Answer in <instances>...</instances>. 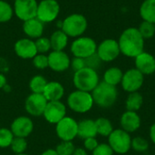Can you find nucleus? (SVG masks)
<instances>
[{
    "label": "nucleus",
    "mask_w": 155,
    "mask_h": 155,
    "mask_svg": "<svg viewBox=\"0 0 155 155\" xmlns=\"http://www.w3.org/2000/svg\"><path fill=\"white\" fill-rule=\"evenodd\" d=\"M154 25H155V24H154Z\"/></svg>",
    "instance_id": "49530a36"
},
{
    "label": "nucleus",
    "mask_w": 155,
    "mask_h": 155,
    "mask_svg": "<svg viewBox=\"0 0 155 155\" xmlns=\"http://www.w3.org/2000/svg\"><path fill=\"white\" fill-rule=\"evenodd\" d=\"M68 36L61 29L54 31L50 36L51 47L53 51H64L68 45Z\"/></svg>",
    "instance_id": "5701e85b"
},
{
    "label": "nucleus",
    "mask_w": 155,
    "mask_h": 155,
    "mask_svg": "<svg viewBox=\"0 0 155 155\" xmlns=\"http://www.w3.org/2000/svg\"><path fill=\"white\" fill-rule=\"evenodd\" d=\"M6 83H7L6 77L5 76V74L0 73V89H2L5 86H6Z\"/></svg>",
    "instance_id": "79ce46f5"
},
{
    "label": "nucleus",
    "mask_w": 155,
    "mask_h": 155,
    "mask_svg": "<svg viewBox=\"0 0 155 155\" xmlns=\"http://www.w3.org/2000/svg\"><path fill=\"white\" fill-rule=\"evenodd\" d=\"M15 54L22 59H33L38 53L35 41L30 38H21L15 43Z\"/></svg>",
    "instance_id": "f3484780"
},
{
    "label": "nucleus",
    "mask_w": 155,
    "mask_h": 155,
    "mask_svg": "<svg viewBox=\"0 0 155 155\" xmlns=\"http://www.w3.org/2000/svg\"><path fill=\"white\" fill-rule=\"evenodd\" d=\"M94 103L101 108L112 107L118 96L116 86L106 84L105 82H100L98 85L91 93Z\"/></svg>",
    "instance_id": "f03ea898"
},
{
    "label": "nucleus",
    "mask_w": 155,
    "mask_h": 155,
    "mask_svg": "<svg viewBox=\"0 0 155 155\" xmlns=\"http://www.w3.org/2000/svg\"><path fill=\"white\" fill-rule=\"evenodd\" d=\"M43 94L48 102L61 101L64 95V88L61 83L51 81L47 83Z\"/></svg>",
    "instance_id": "412c9836"
},
{
    "label": "nucleus",
    "mask_w": 155,
    "mask_h": 155,
    "mask_svg": "<svg viewBox=\"0 0 155 155\" xmlns=\"http://www.w3.org/2000/svg\"><path fill=\"white\" fill-rule=\"evenodd\" d=\"M143 39H151L155 35V25L153 23L143 21L137 27Z\"/></svg>",
    "instance_id": "7c9ffc66"
},
{
    "label": "nucleus",
    "mask_w": 155,
    "mask_h": 155,
    "mask_svg": "<svg viewBox=\"0 0 155 155\" xmlns=\"http://www.w3.org/2000/svg\"><path fill=\"white\" fill-rule=\"evenodd\" d=\"M14 134L10 129L1 127L0 128V148L5 149L10 147L11 143L14 139Z\"/></svg>",
    "instance_id": "2f4dec72"
},
{
    "label": "nucleus",
    "mask_w": 155,
    "mask_h": 155,
    "mask_svg": "<svg viewBox=\"0 0 155 155\" xmlns=\"http://www.w3.org/2000/svg\"><path fill=\"white\" fill-rule=\"evenodd\" d=\"M124 73L119 67H110L104 74V82L108 84L116 86L121 84Z\"/></svg>",
    "instance_id": "393cba45"
},
{
    "label": "nucleus",
    "mask_w": 155,
    "mask_h": 155,
    "mask_svg": "<svg viewBox=\"0 0 155 155\" xmlns=\"http://www.w3.org/2000/svg\"><path fill=\"white\" fill-rule=\"evenodd\" d=\"M144 82V75L136 68H131L124 73L121 82L122 87L125 92L134 93L138 92Z\"/></svg>",
    "instance_id": "f8f14e48"
},
{
    "label": "nucleus",
    "mask_w": 155,
    "mask_h": 155,
    "mask_svg": "<svg viewBox=\"0 0 155 155\" xmlns=\"http://www.w3.org/2000/svg\"><path fill=\"white\" fill-rule=\"evenodd\" d=\"M40 155H58L54 149H47L44 151Z\"/></svg>",
    "instance_id": "c03bdc74"
},
{
    "label": "nucleus",
    "mask_w": 155,
    "mask_h": 155,
    "mask_svg": "<svg viewBox=\"0 0 155 155\" xmlns=\"http://www.w3.org/2000/svg\"><path fill=\"white\" fill-rule=\"evenodd\" d=\"M73 155H87V151L83 147H77L74 149Z\"/></svg>",
    "instance_id": "a19ab883"
},
{
    "label": "nucleus",
    "mask_w": 155,
    "mask_h": 155,
    "mask_svg": "<svg viewBox=\"0 0 155 155\" xmlns=\"http://www.w3.org/2000/svg\"><path fill=\"white\" fill-rule=\"evenodd\" d=\"M118 44L121 54L131 58H135L144 50V39L137 27H128L124 30Z\"/></svg>",
    "instance_id": "f257e3e1"
},
{
    "label": "nucleus",
    "mask_w": 155,
    "mask_h": 155,
    "mask_svg": "<svg viewBox=\"0 0 155 155\" xmlns=\"http://www.w3.org/2000/svg\"><path fill=\"white\" fill-rule=\"evenodd\" d=\"M150 138L151 141L155 144V123L150 128Z\"/></svg>",
    "instance_id": "37998d69"
},
{
    "label": "nucleus",
    "mask_w": 155,
    "mask_h": 155,
    "mask_svg": "<svg viewBox=\"0 0 155 155\" xmlns=\"http://www.w3.org/2000/svg\"><path fill=\"white\" fill-rule=\"evenodd\" d=\"M48 101L44 96L43 94H30L25 102V112L34 117H38L43 115L45 109L46 107Z\"/></svg>",
    "instance_id": "ddd939ff"
},
{
    "label": "nucleus",
    "mask_w": 155,
    "mask_h": 155,
    "mask_svg": "<svg viewBox=\"0 0 155 155\" xmlns=\"http://www.w3.org/2000/svg\"><path fill=\"white\" fill-rule=\"evenodd\" d=\"M141 118L136 112L126 111L124 112L120 119V124L122 129L128 134L136 132L141 126Z\"/></svg>",
    "instance_id": "6ab92c4d"
},
{
    "label": "nucleus",
    "mask_w": 155,
    "mask_h": 155,
    "mask_svg": "<svg viewBox=\"0 0 155 155\" xmlns=\"http://www.w3.org/2000/svg\"><path fill=\"white\" fill-rule=\"evenodd\" d=\"M70 67H72V69L74 72H77L84 67H86V64H85V59L84 58H80V57H74L71 60V64H70Z\"/></svg>",
    "instance_id": "58836bf2"
},
{
    "label": "nucleus",
    "mask_w": 155,
    "mask_h": 155,
    "mask_svg": "<svg viewBox=\"0 0 155 155\" xmlns=\"http://www.w3.org/2000/svg\"><path fill=\"white\" fill-rule=\"evenodd\" d=\"M139 13L143 21L155 24V0H144L140 6Z\"/></svg>",
    "instance_id": "b1692460"
},
{
    "label": "nucleus",
    "mask_w": 155,
    "mask_h": 155,
    "mask_svg": "<svg viewBox=\"0 0 155 155\" xmlns=\"http://www.w3.org/2000/svg\"><path fill=\"white\" fill-rule=\"evenodd\" d=\"M43 116L47 123L55 125L66 116V105L62 101L48 102Z\"/></svg>",
    "instance_id": "4468645a"
},
{
    "label": "nucleus",
    "mask_w": 155,
    "mask_h": 155,
    "mask_svg": "<svg viewBox=\"0 0 155 155\" xmlns=\"http://www.w3.org/2000/svg\"><path fill=\"white\" fill-rule=\"evenodd\" d=\"M143 104V95L139 92L130 93L126 101H125V107L126 111L131 112H137L141 109Z\"/></svg>",
    "instance_id": "a878e982"
},
{
    "label": "nucleus",
    "mask_w": 155,
    "mask_h": 155,
    "mask_svg": "<svg viewBox=\"0 0 155 155\" xmlns=\"http://www.w3.org/2000/svg\"><path fill=\"white\" fill-rule=\"evenodd\" d=\"M96 54L102 62H112L114 61L121 54L118 41L112 38L103 40L98 45Z\"/></svg>",
    "instance_id": "9d476101"
},
{
    "label": "nucleus",
    "mask_w": 155,
    "mask_h": 155,
    "mask_svg": "<svg viewBox=\"0 0 155 155\" xmlns=\"http://www.w3.org/2000/svg\"><path fill=\"white\" fill-rule=\"evenodd\" d=\"M63 21L61 30L64 32L68 37L77 38L82 36L88 27L86 17L82 14H72L66 16Z\"/></svg>",
    "instance_id": "20e7f679"
},
{
    "label": "nucleus",
    "mask_w": 155,
    "mask_h": 155,
    "mask_svg": "<svg viewBox=\"0 0 155 155\" xmlns=\"http://www.w3.org/2000/svg\"><path fill=\"white\" fill-rule=\"evenodd\" d=\"M60 13V5L56 0H41L38 3L36 17L44 24L54 21Z\"/></svg>",
    "instance_id": "1a4fd4ad"
},
{
    "label": "nucleus",
    "mask_w": 155,
    "mask_h": 155,
    "mask_svg": "<svg viewBox=\"0 0 155 155\" xmlns=\"http://www.w3.org/2000/svg\"><path fill=\"white\" fill-rule=\"evenodd\" d=\"M94 99L89 92L75 90L67 97V105L74 113L85 114L94 106Z\"/></svg>",
    "instance_id": "39448f33"
},
{
    "label": "nucleus",
    "mask_w": 155,
    "mask_h": 155,
    "mask_svg": "<svg viewBox=\"0 0 155 155\" xmlns=\"http://www.w3.org/2000/svg\"><path fill=\"white\" fill-rule=\"evenodd\" d=\"M48 56V67L54 72H64L70 67L71 59L64 51H52Z\"/></svg>",
    "instance_id": "dca6fc26"
},
{
    "label": "nucleus",
    "mask_w": 155,
    "mask_h": 155,
    "mask_svg": "<svg viewBox=\"0 0 155 155\" xmlns=\"http://www.w3.org/2000/svg\"><path fill=\"white\" fill-rule=\"evenodd\" d=\"M108 144L114 153L125 154L132 149V138L130 134L123 129H116L108 136Z\"/></svg>",
    "instance_id": "423d86ee"
},
{
    "label": "nucleus",
    "mask_w": 155,
    "mask_h": 155,
    "mask_svg": "<svg viewBox=\"0 0 155 155\" xmlns=\"http://www.w3.org/2000/svg\"><path fill=\"white\" fill-rule=\"evenodd\" d=\"M93 155H114V151L108 143H100L92 152Z\"/></svg>",
    "instance_id": "e433bc0d"
},
{
    "label": "nucleus",
    "mask_w": 155,
    "mask_h": 155,
    "mask_svg": "<svg viewBox=\"0 0 155 155\" xmlns=\"http://www.w3.org/2000/svg\"><path fill=\"white\" fill-rule=\"evenodd\" d=\"M14 155H29V154H26V153H22V154H14Z\"/></svg>",
    "instance_id": "a18cd8bd"
},
{
    "label": "nucleus",
    "mask_w": 155,
    "mask_h": 155,
    "mask_svg": "<svg viewBox=\"0 0 155 155\" xmlns=\"http://www.w3.org/2000/svg\"><path fill=\"white\" fill-rule=\"evenodd\" d=\"M97 135L95 122L92 119H84L78 123V137L84 140Z\"/></svg>",
    "instance_id": "4be33fe9"
},
{
    "label": "nucleus",
    "mask_w": 155,
    "mask_h": 155,
    "mask_svg": "<svg viewBox=\"0 0 155 155\" xmlns=\"http://www.w3.org/2000/svg\"><path fill=\"white\" fill-rule=\"evenodd\" d=\"M10 130L15 137L26 138L34 131V122L29 116H18L12 122Z\"/></svg>",
    "instance_id": "2eb2a0df"
},
{
    "label": "nucleus",
    "mask_w": 155,
    "mask_h": 155,
    "mask_svg": "<svg viewBox=\"0 0 155 155\" xmlns=\"http://www.w3.org/2000/svg\"><path fill=\"white\" fill-rule=\"evenodd\" d=\"M98 141L95 137H91L84 140V148L89 152H93L98 146Z\"/></svg>",
    "instance_id": "ea45409f"
},
{
    "label": "nucleus",
    "mask_w": 155,
    "mask_h": 155,
    "mask_svg": "<svg viewBox=\"0 0 155 155\" xmlns=\"http://www.w3.org/2000/svg\"><path fill=\"white\" fill-rule=\"evenodd\" d=\"M48 81L41 74L35 75L29 81V88L34 94H43Z\"/></svg>",
    "instance_id": "cd10ccee"
},
{
    "label": "nucleus",
    "mask_w": 155,
    "mask_h": 155,
    "mask_svg": "<svg viewBox=\"0 0 155 155\" xmlns=\"http://www.w3.org/2000/svg\"><path fill=\"white\" fill-rule=\"evenodd\" d=\"M35 44L36 50H37L38 54H45L46 53H48L52 49L50 39L47 37L41 36L39 38L35 39Z\"/></svg>",
    "instance_id": "72a5a7b5"
},
{
    "label": "nucleus",
    "mask_w": 155,
    "mask_h": 155,
    "mask_svg": "<svg viewBox=\"0 0 155 155\" xmlns=\"http://www.w3.org/2000/svg\"><path fill=\"white\" fill-rule=\"evenodd\" d=\"M149 148V143L145 138L143 137H135L132 139V149L136 152L143 153L147 151Z\"/></svg>",
    "instance_id": "f704fd0d"
},
{
    "label": "nucleus",
    "mask_w": 155,
    "mask_h": 155,
    "mask_svg": "<svg viewBox=\"0 0 155 155\" xmlns=\"http://www.w3.org/2000/svg\"><path fill=\"white\" fill-rule=\"evenodd\" d=\"M38 2L36 0H15L14 14L21 21L36 17Z\"/></svg>",
    "instance_id": "9b49d317"
},
{
    "label": "nucleus",
    "mask_w": 155,
    "mask_h": 155,
    "mask_svg": "<svg viewBox=\"0 0 155 155\" xmlns=\"http://www.w3.org/2000/svg\"><path fill=\"white\" fill-rule=\"evenodd\" d=\"M13 6L5 0H0V24L9 22L14 15Z\"/></svg>",
    "instance_id": "c85d7f7f"
},
{
    "label": "nucleus",
    "mask_w": 155,
    "mask_h": 155,
    "mask_svg": "<svg viewBox=\"0 0 155 155\" xmlns=\"http://www.w3.org/2000/svg\"><path fill=\"white\" fill-rule=\"evenodd\" d=\"M74 149L75 146L73 142L61 141V143L56 145L54 150L58 155H73Z\"/></svg>",
    "instance_id": "473e14b6"
},
{
    "label": "nucleus",
    "mask_w": 155,
    "mask_h": 155,
    "mask_svg": "<svg viewBox=\"0 0 155 155\" xmlns=\"http://www.w3.org/2000/svg\"><path fill=\"white\" fill-rule=\"evenodd\" d=\"M135 68L143 75H150L155 73V57L147 52H143L134 58Z\"/></svg>",
    "instance_id": "a211bd4d"
},
{
    "label": "nucleus",
    "mask_w": 155,
    "mask_h": 155,
    "mask_svg": "<svg viewBox=\"0 0 155 155\" xmlns=\"http://www.w3.org/2000/svg\"><path fill=\"white\" fill-rule=\"evenodd\" d=\"M94 122L97 134L103 137H108L114 131V127L111 121L105 117H99Z\"/></svg>",
    "instance_id": "bb28decb"
},
{
    "label": "nucleus",
    "mask_w": 155,
    "mask_h": 155,
    "mask_svg": "<svg viewBox=\"0 0 155 155\" xmlns=\"http://www.w3.org/2000/svg\"><path fill=\"white\" fill-rule=\"evenodd\" d=\"M45 30V24L42 23L37 17H34L24 21L23 31L30 39H37L43 36Z\"/></svg>",
    "instance_id": "aec40b11"
},
{
    "label": "nucleus",
    "mask_w": 155,
    "mask_h": 155,
    "mask_svg": "<svg viewBox=\"0 0 155 155\" xmlns=\"http://www.w3.org/2000/svg\"><path fill=\"white\" fill-rule=\"evenodd\" d=\"M73 83L76 90L92 93L100 83V79L96 70L84 67L77 72H74Z\"/></svg>",
    "instance_id": "7ed1b4c3"
},
{
    "label": "nucleus",
    "mask_w": 155,
    "mask_h": 155,
    "mask_svg": "<svg viewBox=\"0 0 155 155\" xmlns=\"http://www.w3.org/2000/svg\"><path fill=\"white\" fill-rule=\"evenodd\" d=\"M71 53L74 57L86 59L94 54L97 50L96 42L88 36H80L74 40L70 47Z\"/></svg>",
    "instance_id": "0eeeda50"
},
{
    "label": "nucleus",
    "mask_w": 155,
    "mask_h": 155,
    "mask_svg": "<svg viewBox=\"0 0 155 155\" xmlns=\"http://www.w3.org/2000/svg\"><path fill=\"white\" fill-rule=\"evenodd\" d=\"M33 65L39 70H44L48 67V56L45 54H37L33 59Z\"/></svg>",
    "instance_id": "c9c22d12"
},
{
    "label": "nucleus",
    "mask_w": 155,
    "mask_h": 155,
    "mask_svg": "<svg viewBox=\"0 0 155 155\" xmlns=\"http://www.w3.org/2000/svg\"><path fill=\"white\" fill-rule=\"evenodd\" d=\"M28 146L26 138H22V137H14L10 149L13 152L14 154H22L25 153Z\"/></svg>",
    "instance_id": "c756f323"
},
{
    "label": "nucleus",
    "mask_w": 155,
    "mask_h": 155,
    "mask_svg": "<svg viewBox=\"0 0 155 155\" xmlns=\"http://www.w3.org/2000/svg\"><path fill=\"white\" fill-rule=\"evenodd\" d=\"M85 64H86V67L92 68L94 70H97L102 64V60L99 58V56L95 53L94 54H93L85 59Z\"/></svg>",
    "instance_id": "4c0bfd02"
},
{
    "label": "nucleus",
    "mask_w": 155,
    "mask_h": 155,
    "mask_svg": "<svg viewBox=\"0 0 155 155\" xmlns=\"http://www.w3.org/2000/svg\"><path fill=\"white\" fill-rule=\"evenodd\" d=\"M55 134L61 141L73 142L78 135V123L70 116H65L55 124Z\"/></svg>",
    "instance_id": "6e6552de"
}]
</instances>
